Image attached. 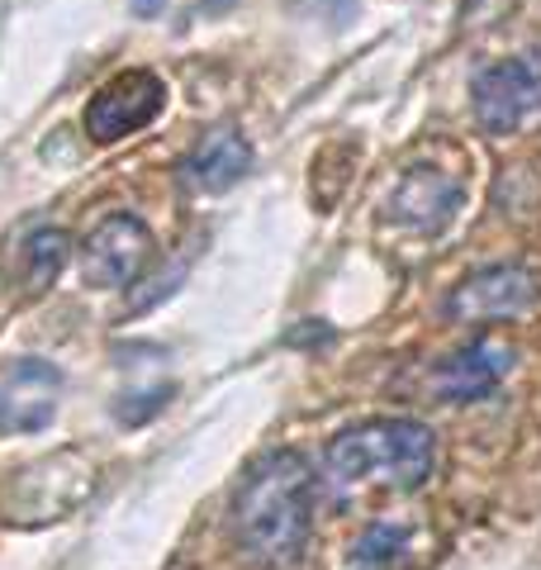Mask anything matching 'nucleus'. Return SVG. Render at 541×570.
I'll return each mask as SVG.
<instances>
[{
  "instance_id": "4",
  "label": "nucleus",
  "mask_w": 541,
  "mask_h": 570,
  "mask_svg": "<svg viewBox=\"0 0 541 570\" xmlns=\"http://www.w3.org/2000/svg\"><path fill=\"white\" fill-rule=\"evenodd\" d=\"M537 299H541L537 272H528L518 262H499V266L471 272L446 295V318L451 324H499V318L528 314Z\"/></svg>"
},
{
  "instance_id": "5",
  "label": "nucleus",
  "mask_w": 541,
  "mask_h": 570,
  "mask_svg": "<svg viewBox=\"0 0 541 570\" xmlns=\"http://www.w3.org/2000/svg\"><path fill=\"white\" fill-rule=\"evenodd\" d=\"M153 257H157L153 228L142 224L138 214L115 209L90 228V238L81 247V272L90 285H100V291H119V285H129L148 272Z\"/></svg>"
},
{
  "instance_id": "1",
  "label": "nucleus",
  "mask_w": 541,
  "mask_h": 570,
  "mask_svg": "<svg viewBox=\"0 0 541 570\" xmlns=\"http://www.w3.org/2000/svg\"><path fill=\"white\" fill-rule=\"evenodd\" d=\"M314 466L299 452H266L233 494V538L252 566L285 570L304 557L314 532Z\"/></svg>"
},
{
  "instance_id": "7",
  "label": "nucleus",
  "mask_w": 541,
  "mask_h": 570,
  "mask_svg": "<svg viewBox=\"0 0 541 570\" xmlns=\"http://www.w3.org/2000/svg\"><path fill=\"white\" fill-rule=\"evenodd\" d=\"M161 105H167V86L153 71H119L115 81H105L96 96L86 100V134L90 142H119L138 129H148V124L161 115Z\"/></svg>"
},
{
  "instance_id": "8",
  "label": "nucleus",
  "mask_w": 541,
  "mask_h": 570,
  "mask_svg": "<svg viewBox=\"0 0 541 570\" xmlns=\"http://www.w3.org/2000/svg\"><path fill=\"white\" fill-rule=\"evenodd\" d=\"M518 352L509 343H499V337H475V343L456 347L451 356H442L437 366H432V395L442 404H475L484 395H494L503 385V376L513 371Z\"/></svg>"
},
{
  "instance_id": "3",
  "label": "nucleus",
  "mask_w": 541,
  "mask_h": 570,
  "mask_svg": "<svg viewBox=\"0 0 541 570\" xmlns=\"http://www.w3.org/2000/svg\"><path fill=\"white\" fill-rule=\"evenodd\" d=\"M471 105L484 134H513L541 110V48L484 67L471 86Z\"/></svg>"
},
{
  "instance_id": "9",
  "label": "nucleus",
  "mask_w": 541,
  "mask_h": 570,
  "mask_svg": "<svg viewBox=\"0 0 541 570\" xmlns=\"http://www.w3.org/2000/svg\"><path fill=\"white\" fill-rule=\"evenodd\" d=\"M465 200V190L456 176H446L437 167H409L400 176V186L385 200V219L409 228V234H437L456 219V209Z\"/></svg>"
},
{
  "instance_id": "12",
  "label": "nucleus",
  "mask_w": 541,
  "mask_h": 570,
  "mask_svg": "<svg viewBox=\"0 0 541 570\" xmlns=\"http://www.w3.org/2000/svg\"><path fill=\"white\" fill-rule=\"evenodd\" d=\"M404 547V528H394V523H375L366 538L356 542V561L361 566H385V561H394V551Z\"/></svg>"
},
{
  "instance_id": "2",
  "label": "nucleus",
  "mask_w": 541,
  "mask_h": 570,
  "mask_svg": "<svg viewBox=\"0 0 541 570\" xmlns=\"http://www.w3.org/2000/svg\"><path fill=\"white\" fill-rule=\"evenodd\" d=\"M437 466V433L419 419H366L352 423L323 452V480L333 494H409L427 485Z\"/></svg>"
},
{
  "instance_id": "10",
  "label": "nucleus",
  "mask_w": 541,
  "mask_h": 570,
  "mask_svg": "<svg viewBox=\"0 0 541 570\" xmlns=\"http://www.w3.org/2000/svg\"><path fill=\"white\" fill-rule=\"evenodd\" d=\"M247 167H252L247 138L233 129V124H224V129H209L186 157H180V181L200 195H224L243 181Z\"/></svg>"
},
{
  "instance_id": "11",
  "label": "nucleus",
  "mask_w": 541,
  "mask_h": 570,
  "mask_svg": "<svg viewBox=\"0 0 541 570\" xmlns=\"http://www.w3.org/2000/svg\"><path fill=\"white\" fill-rule=\"evenodd\" d=\"M71 262V234L58 224H43L33 228V234L20 243V281L29 295H43L52 281H58L67 272Z\"/></svg>"
},
{
  "instance_id": "6",
  "label": "nucleus",
  "mask_w": 541,
  "mask_h": 570,
  "mask_svg": "<svg viewBox=\"0 0 541 570\" xmlns=\"http://www.w3.org/2000/svg\"><path fill=\"white\" fill-rule=\"evenodd\" d=\"M67 376L43 356H10L0 362V438L39 433L58 419Z\"/></svg>"
}]
</instances>
